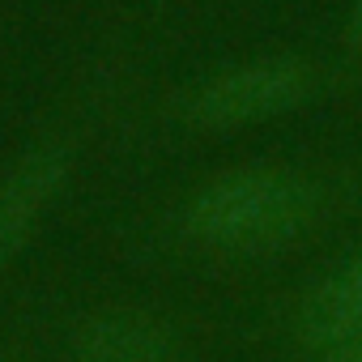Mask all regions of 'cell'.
<instances>
[{
	"label": "cell",
	"instance_id": "cell-4",
	"mask_svg": "<svg viewBox=\"0 0 362 362\" xmlns=\"http://www.w3.org/2000/svg\"><path fill=\"white\" fill-rule=\"evenodd\" d=\"M170 358V328L132 307L98 311L73 341L69 362H166Z\"/></svg>",
	"mask_w": 362,
	"mask_h": 362
},
{
	"label": "cell",
	"instance_id": "cell-7",
	"mask_svg": "<svg viewBox=\"0 0 362 362\" xmlns=\"http://www.w3.org/2000/svg\"><path fill=\"white\" fill-rule=\"evenodd\" d=\"M345 43L362 52V0H358V9H354V13H349V22H345Z\"/></svg>",
	"mask_w": 362,
	"mask_h": 362
},
{
	"label": "cell",
	"instance_id": "cell-6",
	"mask_svg": "<svg viewBox=\"0 0 362 362\" xmlns=\"http://www.w3.org/2000/svg\"><path fill=\"white\" fill-rule=\"evenodd\" d=\"M324 362H362V337H349L324 354Z\"/></svg>",
	"mask_w": 362,
	"mask_h": 362
},
{
	"label": "cell",
	"instance_id": "cell-2",
	"mask_svg": "<svg viewBox=\"0 0 362 362\" xmlns=\"http://www.w3.org/2000/svg\"><path fill=\"white\" fill-rule=\"evenodd\" d=\"M315 90V73L303 60H256L226 69L184 98V115L197 128H243L294 111Z\"/></svg>",
	"mask_w": 362,
	"mask_h": 362
},
{
	"label": "cell",
	"instance_id": "cell-1",
	"mask_svg": "<svg viewBox=\"0 0 362 362\" xmlns=\"http://www.w3.org/2000/svg\"><path fill=\"white\" fill-rule=\"evenodd\" d=\"M320 188L286 166H243L188 205L184 230L218 256H264L298 243L320 222Z\"/></svg>",
	"mask_w": 362,
	"mask_h": 362
},
{
	"label": "cell",
	"instance_id": "cell-5",
	"mask_svg": "<svg viewBox=\"0 0 362 362\" xmlns=\"http://www.w3.org/2000/svg\"><path fill=\"white\" fill-rule=\"evenodd\" d=\"M298 328L311 345H328V349L349 337H362V256L349 260L303 303Z\"/></svg>",
	"mask_w": 362,
	"mask_h": 362
},
{
	"label": "cell",
	"instance_id": "cell-3",
	"mask_svg": "<svg viewBox=\"0 0 362 362\" xmlns=\"http://www.w3.org/2000/svg\"><path fill=\"white\" fill-rule=\"evenodd\" d=\"M64 175H69V149L39 145L0 179V269L26 247L43 209L56 201Z\"/></svg>",
	"mask_w": 362,
	"mask_h": 362
}]
</instances>
